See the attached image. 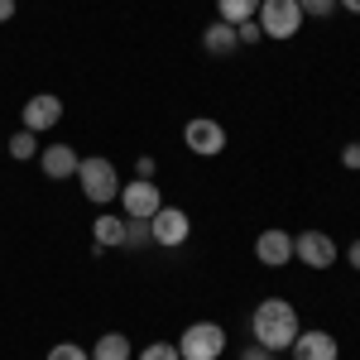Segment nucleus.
Listing matches in <instances>:
<instances>
[{
    "mask_svg": "<svg viewBox=\"0 0 360 360\" xmlns=\"http://www.w3.org/2000/svg\"><path fill=\"white\" fill-rule=\"evenodd\" d=\"M250 327H255V346H264V351H288L293 336L303 332L293 303H283V298H264V303L255 307Z\"/></svg>",
    "mask_w": 360,
    "mask_h": 360,
    "instance_id": "1",
    "label": "nucleus"
},
{
    "mask_svg": "<svg viewBox=\"0 0 360 360\" xmlns=\"http://www.w3.org/2000/svg\"><path fill=\"white\" fill-rule=\"evenodd\" d=\"M77 183L91 202H115L120 197V178H115L111 159H77Z\"/></svg>",
    "mask_w": 360,
    "mask_h": 360,
    "instance_id": "2",
    "label": "nucleus"
},
{
    "mask_svg": "<svg viewBox=\"0 0 360 360\" xmlns=\"http://www.w3.org/2000/svg\"><path fill=\"white\" fill-rule=\"evenodd\" d=\"M221 351H226V332L217 322H193L183 332V341H178L183 360H221Z\"/></svg>",
    "mask_w": 360,
    "mask_h": 360,
    "instance_id": "3",
    "label": "nucleus"
},
{
    "mask_svg": "<svg viewBox=\"0 0 360 360\" xmlns=\"http://www.w3.org/2000/svg\"><path fill=\"white\" fill-rule=\"evenodd\" d=\"M259 29H264V39H293L303 29L298 0H264L259 5Z\"/></svg>",
    "mask_w": 360,
    "mask_h": 360,
    "instance_id": "4",
    "label": "nucleus"
},
{
    "mask_svg": "<svg viewBox=\"0 0 360 360\" xmlns=\"http://www.w3.org/2000/svg\"><path fill=\"white\" fill-rule=\"evenodd\" d=\"M120 207H125V217H130V221H149V217L164 207V197H159V183H149V178L120 183Z\"/></svg>",
    "mask_w": 360,
    "mask_h": 360,
    "instance_id": "5",
    "label": "nucleus"
},
{
    "mask_svg": "<svg viewBox=\"0 0 360 360\" xmlns=\"http://www.w3.org/2000/svg\"><path fill=\"white\" fill-rule=\"evenodd\" d=\"M149 231H154V245L178 250L193 236V221H188V212H178V207H159V212L149 217Z\"/></svg>",
    "mask_w": 360,
    "mask_h": 360,
    "instance_id": "6",
    "label": "nucleus"
},
{
    "mask_svg": "<svg viewBox=\"0 0 360 360\" xmlns=\"http://www.w3.org/2000/svg\"><path fill=\"white\" fill-rule=\"evenodd\" d=\"M293 259H303L307 269H332V264H336L332 236H322V231H303V236H293Z\"/></svg>",
    "mask_w": 360,
    "mask_h": 360,
    "instance_id": "7",
    "label": "nucleus"
},
{
    "mask_svg": "<svg viewBox=\"0 0 360 360\" xmlns=\"http://www.w3.org/2000/svg\"><path fill=\"white\" fill-rule=\"evenodd\" d=\"M183 144H188L193 154H202V159H212V154L226 149V130L217 120H188V125H183Z\"/></svg>",
    "mask_w": 360,
    "mask_h": 360,
    "instance_id": "8",
    "label": "nucleus"
},
{
    "mask_svg": "<svg viewBox=\"0 0 360 360\" xmlns=\"http://www.w3.org/2000/svg\"><path fill=\"white\" fill-rule=\"evenodd\" d=\"M58 120H63V101H58L53 91H39V96H29L25 101V130H53Z\"/></svg>",
    "mask_w": 360,
    "mask_h": 360,
    "instance_id": "9",
    "label": "nucleus"
},
{
    "mask_svg": "<svg viewBox=\"0 0 360 360\" xmlns=\"http://www.w3.org/2000/svg\"><path fill=\"white\" fill-rule=\"evenodd\" d=\"M288 351H293V360H336V336L332 332H298Z\"/></svg>",
    "mask_w": 360,
    "mask_h": 360,
    "instance_id": "10",
    "label": "nucleus"
},
{
    "mask_svg": "<svg viewBox=\"0 0 360 360\" xmlns=\"http://www.w3.org/2000/svg\"><path fill=\"white\" fill-rule=\"evenodd\" d=\"M255 255H259V264L278 269V264L293 259V236H288V231H264V236L255 240Z\"/></svg>",
    "mask_w": 360,
    "mask_h": 360,
    "instance_id": "11",
    "label": "nucleus"
},
{
    "mask_svg": "<svg viewBox=\"0 0 360 360\" xmlns=\"http://www.w3.org/2000/svg\"><path fill=\"white\" fill-rule=\"evenodd\" d=\"M44 173L49 178H77V154L68 144H49L44 149Z\"/></svg>",
    "mask_w": 360,
    "mask_h": 360,
    "instance_id": "12",
    "label": "nucleus"
},
{
    "mask_svg": "<svg viewBox=\"0 0 360 360\" xmlns=\"http://www.w3.org/2000/svg\"><path fill=\"white\" fill-rule=\"evenodd\" d=\"M202 44H207V53L212 58H226V53H236L240 49V39H236V25H226V20H217V25L202 34Z\"/></svg>",
    "mask_w": 360,
    "mask_h": 360,
    "instance_id": "13",
    "label": "nucleus"
},
{
    "mask_svg": "<svg viewBox=\"0 0 360 360\" xmlns=\"http://www.w3.org/2000/svg\"><path fill=\"white\" fill-rule=\"evenodd\" d=\"M259 5L264 0H217V15H221L226 25H245V20L259 15Z\"/></svg>",
    "mask_w": 360,
    "mask_h": 360,
    "instance_id": "14",
    "label": "nucleus"
},
{
    "mask_svg": "<svg viewBox=\"0 0 360 360\" xmlns=\"http://www.w3.org/2000/svg\"><path fill=\"white\" fill-rule=\"evenodd\" d=\"M91 360H130V336L106 332L101 341H96V351H91Z\"/></svg>",
    "mask_w": 360,
    "mask_h": 360,
    "instance_id": "15",
    "label": "nucleus"
},
{
    "mask_svg": "<svg viewBox=\"0 0 360 360\" xmlns=\"http://www.w3.org/2000/svg\"><path fill=\"white\" fill-rule=\"evenodd\" d=\"M111 245H125V221L96 217V250H111Z\"/></svg>",
    "mask_w": 360,
    "mask_h": 360,
    "instance_id": "16",
    "label": "nucleus"
},
{
    "mask_svg": "<svg viewBox=\"0 0 360 360\" xmlns=\"http://www.w3.org/2000/svg\"><path fill=\"white\" fill-rule=\"evenodd\" d=\"M34 149H39V139H34V130H20V135L10 139V154H15V159H34Z\"/></svg>",
    "mask_w": 360,
    "mask_h": 360,
    "instance_id": "17",
    "label": "nucleus"
},
{
    "mask_svg": "<svg viewBox=\"0 0 360 360\" xmlns=\"http://www.w3.org/2000/svg\"><path fill=\"white\" fill-rule=\"evenodd\" d=\"M139 360H183L178 356V346H168V341H154V346H144Z\"/></svg>",
    "mask_w": 360,
    "mask_h": 360,
    "instance_id": "18",
    "label": "nucleus"
},
{
    "mask_svg": "<svg viewBox=\"0 0 360 360\" xmlns=\"http://www.w3.org/2000/svg\"><path fill=\"white\" fill-rule=\"evenodd\" d=\"M49 360H91V356H86L82 346H72V341H58L53 351H49Z\"/></svg>",
    "mask_w": 360,
    "mask_h": 360,
    "instance_id": "19",
    "label": "nucleus"
},
{
    "mask_svg": "<svg viewBox=\"0 0 360 360\" xmlns=\"http://www.w3.org/2000/svg\"><path fill=\"white\" fill-rule=\"evenodd\" d=\"M144 240H154L149 221H130V226H125V245H144Z\"/></svg>",
    "mask_w": 360,
    "mask_h": 360,
    "instance_id": "20",
    "label": "nucleus"
},
{
    "mask_svg": "<svg viewBox=\"0 0 360 360\" xmlns=\"http://www.w3.org/2000/svg\"><path fill=\"white\" fill-rule=\"evenodd\" d=\"M298 10L312 15V20H322V15H332V10H336V0H298Z\"/></svg>",
    "mask_w": 360,
    "mask_h": 360,
    "instance_id": "21",
    "label": "nucleus"
},
{
    "mask_svg": "<svg viewBox=\"0 0 360 360\" xmlns=\"http://www.w3.org/2000/svg\"><path fill=\"white\" fill-rule=\"evenodd\" d=\"M236 39H240V44H259V39H264L259 20H245V25H236Z\"/></svg>",
    "mask_w": 360,
    "mask_h": 360,
    "instance_id": "22",
    "label": "nucleus"
},
{
    "mask_svg": "<svg viewBox=\"0 0 360 360\" xmlns=\"http://www.w3.org/2000/svg\"><path fill=\"white\" fill-rule=\"evenodd\" d=\"M341 164L356 173V168H360V144H346V149H341Z\"/></svg>",
    "mask_w": 360,
    "mask_h": 360,
    "instance_id": "23",
    "label": "nucleus"
},
{
    "mask_svg": "<svg viewBox=\"0 0 360 360\" xmlns=\"http://www.w3.org/2000/svg\"><path fill=\"white\" fill-rule=\"evenodd\" d=\"M269 356H274V351H264V346H255V351H245L240 360H269Z\"/></svg>",
    "mask_w": 360,
    "mask_h": 360,
    "instance_id": "24",
    "label": "nucleus"
},
{
    "mask_svg": "<svg viewBox=\"0 0 360 360\" xmlns=\"http://www.w3.org/2000/svg\"><path fill=\"white\" fill-rule=\"evenodd\" d=\"M10 15H15V0H0V25H5Z\"/></svg>",
    "mask_w": 360,
    "mask_h": 360,
    "instance_id": "25",
    "label": "nucleus"
},
{
    "mask_svg": "<svg viewBox=\"0 0 360 360\" xmlns=\"http://www.w3.org/2000/svg\"><path fill=\"white\" fill-rule=\"evenodd\" d=\"M336 5H346L351 15H360V0H336Z\"/></svg>",
    "mask_w": 360,
    "mask_h": 360,
    "instance_id": "26",
    "label": "nucleus"
},
{
    "mask_svg": "<svg viewBox=\"0 0 360 360\" xmlns=\"http://www.w3.org/2000/svg\"><path fill=\"white\" fill-rule=\"evenodd\" d=\"M351 264H356V269H360V240H356V245H351Z\"/></svg>",
    "mask_w": 360,
    "mask_h": 360,
    "instance_id": "27",
    "label": "nucleus"
}]
</instances>
